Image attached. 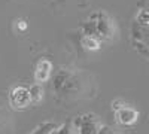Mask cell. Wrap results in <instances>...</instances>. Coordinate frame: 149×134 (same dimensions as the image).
I'll return each mask as SVG.
<instances>
[{
  "label": "cell",
  "instance_id": "6da1fadb",
  "mask_svg": "<svg viewBox=\"0 0 149 134\" xmlns=\"http://www.w3.org/2000/svg\"><path fill=\"white\" fill-rule=\"evenodd\" d=\"M52 91L58 103L72 104L93 99L97 92V83L86 70L60 69L52 79Z\"/></svg>",
  "mask_w": 149,
  "mask_h": 134
},
{
  "label": "cell",
  "instance_id": "7a4b0ae2",
  "mask_svg": "<svg viewBox=\"0 0 149 134\" xmlns=\"http://www.w3.org/2000/svg\"><path fill=\"white\" fill-rule=\"evenodd\" d=\"M82 34L91 36L103 42H113L118 37V27L107 12L95 10L84 21L82 24Z\"/></svg>",
  "mask_w": 149,
  "mask_h": 134
},
{
  "label": "cell",
  "instance_id": "3957f363",
  "mask_svg": "<svg viewBox=\"0 0 149 134\" xmlns=\"http://www.w3.org/2000/svg\"><path fill=\"white\" fill-rule=\"evenodd\" d=\"M131 34L137 43L149 45V3L142 2V6L131 24Z\"/></svg>",
  "mask_w": 149,
  "mask_h": 134
},
{
  "label": "cell",
  "instance_id": "277c9868",
  "mask_svg": "<svg viewBox=\"0 0 149 134\" xmlns=\"http://www.w3.org/2000/svg\"><path fill=\"white\" fill-rule=\"evenodd\" d=\"M112 110L115 113L116 122L122 127H133L139 119V112L121 99L112 101Z\"/></svg>",
  "mask_w": 149,
  "mask_h": 134
},
{
  "label": "cell",
  "instance_id": "5b68a950",
  "mask_svg": "<svg viewBox=\"0 0 149 134\" xmlns=\"http://www.w3.org/2000/svg\"><path fill=\"white\" fill-rule=\"evenodd\" d=\"M9 104L14 110H24L30 104H33L31 95H30V87L17 85V87L12 88L9 92Z\"/></svg>",
  "mask_w": 149,
  "mask_h": 134
},
{
  "label": "cell",
  "instance_id": "8992f818",
  "mask_svg": "<svg viewBox=\"0 0 149 134\" xmlns=\"http://www.w3.org/2000/svg\"><path fill=\"white\" fill-rule=\"evenodd\" d=\"M74 121H76L79 134H97L102 127V122L98 119V116L93 115V113L81 115L78 118H74Z\"/></svg>",
  "mask_w": 149,
  "mask_h": 134
},
{
  "label": "cell",
  "instance_id": "52a82bcc",
  "mask_svg": "<svg viewBox=\"0 0 149 134\" xmlns=\"http://www.w3.org/2000/svg\"><path fill=\"white\" fill-rule=\"evenodd\" d=\"M52 72V63L48 58H42L37 61L34 67V82L36 83H43L49 79Z\"/></svg>",
  "mask_w": 149,
  "mask_h": 134
},
{
  "label": "cell",
  "instance_id": "ba28073f",
  "mask_svg": "<svg viewBox=\"0 0 149 134\" xmlns=\"http://www.w3.org/2000/svg\"><path fill=\"white\" fill-rule=\"evenodd\" d=\"M12 131H14V125H12L9 110L0 100V134H12Z\"/></svg>",
  "mask_w": 149,
  "mask_h": 134
},
{
  "label": "cell",
  "instance_id": "9c48e42d",
  "mask_svg": "<svg viewBox=\"0 0 149 134\" xmlns=\"http://www.w3.org/2000/svg\"><path fill=\"white\" fill-rule=\"evenodd\" d=\"M51 134H79V130H78V125H76V121L72 119V121H67L63 125L57 127Z\"/></svg>",
  "mask_w": 149,
  "mask_h": 134
},
{
  "label": "cell",
  "instance_id": "30bf717a",
  "mask_svg": "<svg viewBox=\"0 0 149 134\" xmlns=\"http://www.w3.org/2000/svg\"><path fill=\"white\" fill-rule=\"evenodd\" d=\"M81 45L84 46V49H86V51H98V49H100V46H102V42L98 39H95V37H91V36L82 34Z\"/></svg>",
  "mask_w": 149,
  "mask_h": 134
},
{
  "label": "cell",
  "instance_id": "8fae6325",
  "mask_svg": "<svg viewBox=\"0 0 149 134\" xmlns=\"http://www.w3.org/2000/svg\"><path fill=\"white\" fill-rule=\"evenodd\" d=\"M30 95H31V103L39 104L43 100V88L42 83H34L30 87Z\"/></svg>",
  "mask_w": 149,
  "mask_h": 134
},
{
  "label": "cell",
  "instance_id": "7c38bea8",
  "mask_svg": "<svg viewBox=\"0 0 149 134\" xmlns=\"http://www.w3.org/2000/svg\"><path fill=\"white\" fill-rule=\"evenodd\" d=\"M57 127L58 125L55 122H43V124H40L39 127H37L31 134H51Z\"/></svg>",
  "mask_w": 149,
  "mask_h": 134
},
{
  "label": "cell",
  "instance_id": "4fadbf2b",
  "mask_svg": "<svg viewBox=\"0 0 149 134\" xmlns=\"http://www.w3.org/2000/svg\"><path fill=\"white\" fill-rule=\"evenodd\" d=\"M97 134H121V133H119V131H116L115 128L109 127V125H102Z\"/></svg>",
  "mask_w": 149,
  "mask_h": 134
},
{
  "label": "cell",
  "instance_id": "5bb4252c",
  "mask_svg": "<svg viewBox=\"0 0 149 134\" xmlns=\"http://www.w3.org/2000/svg\"><path fill=\"white\" fill-rule=\"evenodd\" d=\"M15 27H17L19 31H24V30L27 28V22L24 21V19H17V21H15Z\"/></svg>",
  "mask_w": 149,
  "mask_h": 134
},
{
  "label": "cell",
  "instance_id": "9a60e30c",
  "mask_svg": "<svg viewBox=\"0 0 149 134\" xmlns=\"http://www.w3.org/2000/svg\"><path fill=\"white\" fill-rule=\"evenodd\" d=\"M143 2H146V3H149V0H143Z\"/></svg>",
  "mask_w": 149,
  "mask_h": 134
},
{
  "label": "cell",
  "instance_id": "2e32d148",
  "mask_svg": "<svg viewBox=\"0 0 149 134\" xmlns=\"http://www.w3.org/2000/svg\"><path fill=\"white\" fill-rule=\"evenodd\" d=\"M148 54H149V45H148Z\"/></svg>",
  "mask_w": 149,
  "mask_h": 134
}]
</instances>
